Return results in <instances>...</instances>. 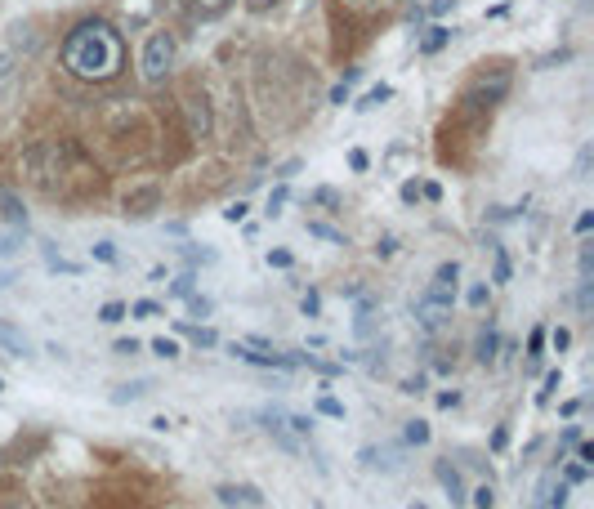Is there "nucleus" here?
I'll return each instance as SVG.
<instances>
[{
    "label": "nucleus",
    "mask_w": 594,
    "mask_h": 509,
    "mask_svg": "<svg viewBox=\"0 0 594 509\" xmlns=\"http://www.w3.org/2000/svg\"><path fill=\"white\" fill-rule=\"evenodd\" d=\"M179 255L188 259V264H215V251H201V246H179Z\"/></svg>",
    "instance_id": "nucleus-27"
},
{
    "label": "nucleus",
    "mask_w": 594,
    "mask_h": 509,
    "mask_svg": "<svg viewBox=\"0 0 594 509\" xmlns=\"http://www.w3.org/2000/svg\"><path fill=\"white\" fill-rule=\"evenodd\" d=\"M402 201H407V206H416V201H420V184H416V179H407V184H402Z\"/></svg>",
    "instance_id": "nucleus-38"
},
{
    "label": "nucleus",
    "mask_w": 594,
    "mask_h": 509,
    "mask_svg": "<svg viewBox=\"0 0 594 509\" xmlns=\"http://www.w3.org/2000/svg\"><path fill=\"white\" fill-rule=\"evenodd\" d=\"M447 41H452V27H443V23H438V27H429V36L420 41V54H438Z\"/></svg>",
    "instance_id": "nucleus-14"
},
{
    "label": "nucleus",
    "mask_w": 594,
    "mask_h": 509,
    "mask_svg": "<svg viewBox=\"0 0 594 509\" xmlns=\"http://www.w3.org/2000/svg\"><path fill=\"white\" fill-rule=\"evenodd\" d=\"M188 304H193V313H197V318H206V313H210V309H215V304H210V300H206V295H197V291H193V295H188Z\"/></svg>",
    "instance_id": "nucleus-36"
},
{
    "label": "nucleus",
    "mask_w": 594,
    "mask_h": 509,
    "mask_svg": "<svg viewBox=\"0 0 594 509\" xmlns=\"http://www.w3.org/2000/svg\"><path fill=\"white\" fill-rule=\"evenodd\" d=\"M389 99H394V90H389V85H376V90H367V99H362L358 108L371 112V108H380V103H389Z\"/></svg>",
    "instance_id": "nucleus-22"
},
{
    "label": "nucleus",
    "mask_w": 594,
    "mask_h": 509,
    "mask_svg": "<svg viewBox=\"0 0 594 509\" xmlns=\"http://www.w3.org/2000/svg\"><path fill=\"white\" fill-rule=\"evenodd\" d=\"M407 509H429V505H416V501H411V505H407Z\"/></svg>",
    "instance_id": "nucleus-57"
},
{
    "label": "nucleus",
    "mask_w": 594,
    "mask_h": 509,
    "mask_svg": "<svg viewBox=\"0 0 594 509\" xmlns=\"http://www.w3.org/2000/svg\"><path fill=\"white\" fill-rule=\"evenodd\" d=\"M402 393H425V376H411V380H402Z\"/></svg>",
    "instance_id": "nucleus-48"
},
{
    "label": "nucleus",
    "mask_w": 594,
    "mask_h": 509,
    "mask_svg": "<svg viewBox=\"0 0 594 509\" xmlns=\"http://www.w3.org/2000/svg\"><path fill=\"white\" fill-rule=\"evenodd\" d=\"M268 264H273V268H291V251H268Z\"/></svg>",
    "instance_id": "nucleus-44"
},
{
    "label": "nucleus",
    "mask_w": 594,
    "mask_h": 509,
    "mask_svg": "<svg viewBox=\"0 0 594 509\" xmlns=\"http://www.w3.org/2000/svg\"><path fill=\"white\" fill-rule=\"evenodd\" d=\"M224 5H228V0H197V9H201V14H219Z\"/></svg>",
    "instance_id": "nucleus-49"
},
{
    "label": "nucleus",
    "mask_w": 594,
    "mask_h": 509,
    "mask_svg": "<svg viewBox=\"0 0 594 509\" xmlns=\"http://www.w3.org/2000/svg\"><path fill=\"white\" fill-rule=\"evenodd\" d=\"M559 384H563V376H559V371H550V376H545V389L536 393V402H541V407H545V402L554 398V389H559Z\"/></svg>",
    "instance_id": "nucleus-34"
},
{
    "label": "nucleus",
    "mask_w": 594,
    "mask_h": 509,
    "mask_svg": "<svg viewBox=\"0 0 594 509\" xmlns=\"http://www.w3.org/2000/svg\"><path fill=\"white\" fill-rule=\"evenodd\" d=\"M170 63H175V36H170V32H152L148 45H143L139 76H143L148 85H157V81H166Z\"/></svg>",
    "instance_id": "nucleus-2"
},
{
    "label": "nucleus",
    "mask_w": 594,
    "mask_h": 509,
    "mask_svg": "<svg viewBox=\"0 0 594 509\" xmlns=\"http://www.w3.org/2000/svg\"><path fill=\"white\" fill-rule=\"evenodd\" d=\"M14 251H18V237L5 233V237H0V255H14Z\"/></svg>",
    "instance_id": "nucleus-54"
},
{
    "label": "nucleus",
    "mask_w": 594,
    "mask_h": 509,
    "mask_svg": "<svg viewBox=\"0 0 594 509\" xmlns=\"http://www.w3.org/2000/svg\"><path fill=\"white\" fill-rule=\"evenodd\" d=\"M313 407H318L322 416H331V420H344V402H340V398H331V393H322V398L313 402Z\"/></svg>",
    "instance_id": "nucleus-23"
},
{
    "label": "nucleus",
    "mask_w": 594,
    "mask_h": 509,
    "mask_svg": "<svg viewBox=\"0 0 594 509\" xmlns=\"http://www.w3.org/2000/svg\"><path fill=\"white\" fill-rule=\"evenodd\" d=\"M184 335H193L197 349H215V344H219V335L210 331V326H184Z\"/></svg>",
    "instance_id": "nucleus-18"
},
{
    "label": "nucleus",
    "mask_w": 594,
    "mask_h": 509,
    "mask_svg": "<svg viewBox=\"0 0 594 509\" xmlns=\"http://www.w3.org/2000/svg\"><path fill=\"white\" fill-rule=\"evenodd\" d=\"M434 478H438V487H443V492L452 496V505H465V501H469V492H465V478H461V469H456V465H447V460H438V465H434Z\"/></svg>",
    "instance_id": "nucleus-8"
},
{
    "label": "nucleus",
    "mask_w": 594,
    "mask_h": 509,
    "mask_svg": "<svg viewBox=\"0 0 594 509\" xmlns=\"http://www.w3.org/2000/svg\"><path fill=\"white\" fill-rule=\"evenodd\" d=\"M121 318H126V304H121V300H108V304L99 309V322H108V326H117Z\"/></svg>",
    "instance_id": "nucleus-26"
},
{
    "label": "nucleus",
    "mask_w": 594,
    "mask_h": 509,
    "mask_svg": "<svg viewBox=\"0 0 594 509\" xmlns=\"http://www.w3.org/2000/svg\"><path fill=\"white\" fill-rule=\"evenodd\" d=\"M318 201H322V206H340V192H335V188H318Z\"/></svg>",
    "instance_id": "nucleus-47"
},
{
    "label": "nucleus",
    "mask_w": 594,
    "mask_h": 509,
    "mask_svg": "<svg viewBox=\"0 0 594 509\" xmlns=\"http://www.w3.org/2000/svg\"><path fill=\"white\" fill-rule=\"evenodd\" d=\"M590 157H594V152H590V148H581V157H577V179H586V175H590Z\"/></svg>",
    "instance_id": "nucleus-43"
},
{
    "label": "nucleus",
    "mask_w": 594,
    "mask_h": 509,
    "mask_svg": "<svg viewBox=\"0 0 594 509\" xmlns=\"http://www.w3.org/2000/svg\"><path fill=\"white\" fill-rule=\"evenodd\" d=\"M402 438H407L411 447H425V443H429V425H425V420H407V429H402Z\"/></svg>",
    "instance_id": "nucleus-17"
},
{
    "label": "nucleus",
    "mask_w": 594,
    "mask_h": 509,
    "mask_svg": "<svg viewBox=\"0 0 594 509\" xmlns=\"http://www.w3.org/2000/svg\"><path fill=\"white\" fill-rule=\"evenodd\" d=\"M469 501H474V509H492L496 505V492H492V487H478V492H469Z\"/></svg>",
    "instance_id": "nucleus-30"
},
{
    "label": "nucleus",
    "mask_w": 594,
    "mask_h": 509,
    "mask_svg": "<svg viewBox=\"0 0 594 509\" xmlns=\"http://www.w3.org/2000/svg\"><path fill=\"white\" fill-rule=\"evenodd\" d=\"M577 443H581V429L568 425V429H563V447H577Z\"/></svg>",
    "instance_id": "nucleus-52"
},
{
    "label": "nucleus",
    "mask_w": 594,
    "mask_h": 509,
    "mask_svg": "<svg viewBox=\"0 0 594 509\" xmlns=\"http://www.w3.org/2000/svg\"><path fill=\"white\" fill-rule=\"evenodd\" d=\"M505 443H510V429H496V434H492V451H505Z\"/></svg>",
    "instance_id": "nucleus-50"
},
{
    "label": "nucleus",
    "mask_w": 594,
    "mask_h": 509,
    "mask_svg": "<svg viewBox=\"0 0 594 509\" xmlns=\"http://www.w3.org/2000/svg\"><path fill=\"white\" fill-rule=\"evenodd\" d=\"M45 264H50V268H54V273H67V277H76V273H81V264H72V259L54 255V251H50V246H45Z\"/></svg>",
    "instance_id": "nucleus-21"
},
{
    "label": "nucleus",
    "mask_w": 594,
    "mask_h": 509,
    "mask_svg": "<svg viewBox=\"0 0 594 509\" xmlns=\"http://www.w3.org/2000/svg\"><path fill=\"white\" fill-rule=\"evenodd\" d=\"M411 313H416V322L425 326V331H443L447 318H452V304H438V300H429V295H420V300L411 304Z\"/></svg>",
    "instance_id": "nucleus-7"
},
{
    "label": "nucleus",
    "mask_w": 594,
    "mask_h": 509,
    "mask_svg": "<svg viewBox=\"0 0 594 509\" xmlns=\"http://www.w3.org/2000/svg\"><path fill=\"white\" fill-rule=\"evenodd\" d=\"M358 460H362L367 469H376V465L389 469V474H394V469H402V451H398V447H380V451H376V447H362Z\"/></svg>",
    "instance_id": "nucleus-9"
},
{
    "label": "nucleus",
    "mask_w": 594,
    "mask_h": 509,
    "mask_svg": "<svg viewBox=\"0 0 594 509\" xmlns=\"http://www.w3.org/2000/svg\"><path fill=\"white\" fill-rule=\"evenodd\" d=\"M0 206H5V215H9V224H18V228H27V210H23V201L14 197V192H0Z\"/></svg>",
    "instance_id": "nucleus-15"
},
{
    "label": "nucleus",
    "mask_w": 594,
    "mask_h": 509,
    "mask_svg": "<svg viewBox=\"0 0 594 509\" xmlns=\"http://www.w3.org/2000/svg\"><path fill=\"white\" fill-rule=\"evenodd\" d=\"M233 358L237 362H246V367H260V371H291V358L286 353H260V349H251V344H233Z\"/></svg>",
    "instance_id": "nucleus-6"
},
{
    "label": "nucleus",
    "mask_w": 594,
    "mask_h": 509,
    "mask_svg": "<svg viewBox=\"0 0 594 509\" xmlns=\"http://www.w3.org/2000/svg\"><path fill=\"white\" fill-rule=\"evenodd\" d=\"M438 407H443V411H452V407H461V393H456V389H447V393H438Z\"/></svg>",
    "instance_id": "nucleus-40"
},
{
    "label": "nucleus",
    "mask_w": 594,
    "mask_h": 509,
    "mask_svg": "<svg viewBox=\"0 0 594 509\" xmlns=\"http://www.w3.org/2000/svg\"><path fill=\"white\" fill-rule=\"evenodd\" d=\"M590 228H594V210H581V215H577V233H590Z\"/></svg>",
    "instance_id": "nucleus-51"
},
{
    "label": "nucleus",
    "mask_w": 594,
    "mask_h": 509,
    "mask_svg": "<svg viewBox=\"0 0 594 509\" xmlns=\"http://www.w3.org/2000/svg\"><path fill=\"white\" fill-rule=\"evenodd\" d=\"M474 358L483 362V367H492V362L501 358V335H496L492 326H483V331H478V340H474Z\"/></svg>",
    "instance_id": "nucleus-11"
},
{
    "label": "nucleus",
    "mask_w": 594,
    "mask_h": 509,
    "mask_svg": "<svg viewBox=\"0 0 594 509\" xmlns=\"http://www.w3.org/2000/svg\"><path fill=\"white\" fill-rule=\"evenodd\" d=\"M586 478H590V465H581V460H577V465H568V469H563V483H572V487H577V483H586Z\"/></svg>",
    "instance_id": "nucleus-32"
},
{
    "label": "nucleus",
    "mask_w": 594,
    "mask_h": 509,
    "mask_svg": "<svg viewBox=\"0 0 594 509\" xmlns=\"http://www.w3.org/2000/svg\"><path fill=\"white\" fill-rule=\"evenodd\" d=\"M394 251H398V237H380L376 255H385V259H389V255H394Z\"/></svg>",
    "instance_id": "nucleus-46"
},
{
    "label": "nucleus",
    "mask_w": 594,
    "mask_h": 509,
    "mask_svg": "<svg viewBox=\"0 0 594 509\" xmlns=\"http://www.w3.org/2000/svg\"><path fill=\"white\" fill-rule=\"evenodd\" d=\"M456 286H461V264L456 259H447V264H438L434 268V282H429V300H438V304H456Z\"/></svg>",
    "instance_id": "nucleus-3"
},
{
    "label": "nucleus",
    "mask_w": 594,
    "mask_h": 509,
    "mask_svg": "<svg viewBox=\"0 0 594 509\" xmlns=\"http://www.w3.org/2000/svg\"><path fill=\"white\" fill-rule=\"evenodd\" d=\"M63 67L76 76V81H90V85H103L112 76H121L126 67V41L112 23L103 18H85L67 32L63 41Z\"/></svg>",
    "instance_id": "nucleus-1"
},
{
    "label": "nucleus",
    "mask_w": 594,
    "mask_h": 509,
    "mask_svg": "<svg viewBox=\"0 0 594 509\" xmlns=\"http://www.w3.org/2000/svg\"><path fill=\"white\" fill-rule=\"evenodd\" d=\"M594 273V251L590 246H581V277H590Z\"/></svg>",
    "instance_id": "nucleus-45"
},
{
    "label": "nucleus",
    "mask_w": 594,
    "mask_h": 509,
    "mask_svg": "<svg viewBox=\"0 0 594 509\" xmlns=\"http://www.w3.org/2000/svg\"><path fill=\"white\" fill-rule=\"evenodd\" d=\"M465 300H469V309H487V300H492V291H487V282H474L465 291Z\"/></svg>",
    "instance_id": "nucleus-25"
},
{
    "label": "nucleus",
    "mask_w": 594,
    "mask_h": 509,
    "mask_svg": "<svg viewBox=\"0 0 594 509\" xmlns=\"http://www.w3.org/2000/svg\"><path fill=\"white\" fill-rule=\"evenodd\" d=\"M268 411H273V416L282 420V425L291 429L295 438H300V443H304V438L313 434V416H304V411H291V407H268Z\"/></svg>",
    "instance_id": "nucleus-10"
},
{
    "label": "nucleus",
    "mask_w": 594,
    "mask_h": 509,
    "mask_svg": "<svg viewBox=\"0 0 594 509\" xmlns=\"http://www.w3.org/2000/svg\"><path fill=\"white\" fill-rule=\"evenodd\" d=\"M505 94H510V76H505V72H496L492 81H478L474 90L465 94V103H469V108H492V103H501Z\"/></svg>",
    "instance_id": "nucleus-4"
},
{
    "label": "nucleus",
    "mask_w": 594,
    "mask_h": 509,
    "mask_svg": "<svg viewBox=\"0 0 594 509\" xmlns=\"http://www.w3.org/2000/svg\"><path fill=\"white\" fill-rule=\"evenodd\" d=\"M193 291H197V277L193 273H184V277H175V282H170V300H188Z\"/></svg>",
    "instance_id": "nucleus-19"
},
{
    "label": "nucleus",
    "mask_w": 594,
    "mask_h": 509,
    "mask_svg": "<svg viewBox=\"0 0 594 509\" xmlns=\"http://www.w3.org/2000/svg\"><path fill=\"white\" fill-rule=\"evenodd\" d=\"M545 340L554 344V353H563L572 344V331H563V326H554V331H545Z\"/></svg>",
    "instance_id": "nucleus-33"
},
{
    "label": "nucleus",
    "mask_w": 594,
    "mask_h": 509,
    "mask_svg": "<svg viewBox=\"0 0 594 509\" xmlns=\"http://www.w3.org/2000/svg\"><path fill=\"white\" fill-rule=\"evenodd\" d=\"M94 259H103V264H117V246H112V242H99V246H94Z\"/></svg>",
    "instance_id": "nucleus-35"
},
{
    "label": "nucleus",
    "mask_w": 594,
    "mask_h": 509,
    "mask_svg": "<svg viewBox=\"0 0 594 509\" xmlns=\"http://www.w3.org/2000/svg\"><path fill=\"white\" fill-rule=\"evenodd\" d=\"M112 353H121V358H134V353H139V340H117V344H112Z\"/></svg>",
    "instance_id": "nucleus-39"
},
{
    "label": "nucleus",
    "mask_w": 594,
    "mask_h": 509,
    "mask_svg": "<svg viewBox=\"0 0 594 509\" xmlns=\"http://www.w3.org/2000/svg\"><path fill=\"white\" fill-rule=\"evenodd\" d=\"M152 353H157V358H166V362H175L179 358V344L161 335V340H152Z\"/></svg>",
    "instance_id": "nucleus-29"
},
{
    "label": "nucleus",
    "mask_w": 594,
    "mask_h": 509,
    "mask_svg": "<svg viewBox=\"0 0 594 509\" xmlns=\"http://www.w3.org/2000/svg\"><path fill=\"white\" fill-rule=\"evenodd\" d=\"M224 219H228V224H242V219H246V201H233V206L224 210Z\"/></svg>",
    "instance_id": "nucleus-37"
},
{
    "label": "nucleus",
    "mask_w": 594,
    "mask_h": 509,
    "mask_svg": "<svg viewBox=\"0 0 594 509\" xmlns=\"http://www.w3.org/2000/svg\"><path fill=\"white\" fill-rule=\"evenodd\" d=\"M206 126H210L206 108H193V134H206Z\"/></svg>",
    "instance_id": "nucleus-42"
},
{
    "label": "nucleus",
    "mask_w": 594,
    "mask_h": 509,
    "mask_svg": "<svg viewBox=\"0 0 594 509\" xmlns=\"http://www.w3.org/2000/svg\"><path fill=\"white\" fill-rule=\"evenodd\" d=\"M331 103H349V85H335V90H331Z\"/></svg>",
    "instance_id": "nucleus-55"
},
{
    "label": "nucleus",
    "mask_w": 594,
    "mask_h": 509,
    "mask_svg": "<svg viewBox=\"0 0 594 509\" xmlns=\"http://www.w3.org/2000/svg\"><path fill=\"white\" fill-rule=\"evenodd\" d=\"M215 501L219 505H228V509H260L264 505V496H260V487H237V483H219L215 487Z\"/></svg>",
    "instance_id": "nucleus-5"
},
{
    "label": "nucleus",
    "mask_w": 594,
    "mask_h": 509,
    "mask_svg": "<svg viewBox=\"0 0 594 509\" xmlns=\"http://www.w3.org/2000/svg\"><path fill=\"white\" fill-rule=\"evenodd\" d=\"M126 313H130V318H157V313H161V304H157V300H134Z\"/></svg>",
    "instance_id": "nucleus-28"
},
{
    "label": "nucleus",
    "mask_w": 594,
    "mask_h": 509,
    "mask_svg": "<svg viewBox=\"0 0 594 509\" xmlns=\"http://www.w3.org/2000/svg\"><path fill=\"white\" fill-rule=\"evenodd\" d=\"M148 393H152V380H130V384H117V389H112V402L126 407V402H139V398H148Z\"/></svg>",
    "instance_id": "nucleus-13"
},
{
    "label": "nucleus",
    "mask_w": 594,
    "mask_h": 509,
    "mask_svg": "<svg viewBox=\"0 0 594 509\" xmlns=\"http://www.w3.org/2000/svg\"><path fill=\"white\" fill-rule=\"evenodd\" d=\"M349 166H353V170H367V166H371V157H367L362 148H353V152H349Z\"/></svg>",
    "instance_id": "nucleus-41"
},
{
    "label": "nucleus",
    "mask_w": 594,
    "mask_h": 509,
    "mask_svg": "<svg viewBox=\"0 0 594 509\" xmlns=\"http://www.w3.org/2000/svg\"><path fill=\"white\" fill-rule=\"evenodd\" d=\"M510 255L501 251V246H492V282H510Z\"/></svg>",
    "instance_id": "nucleus-16"
},
{
    "label": "nucleus",
    "mask_w": 594,
    "mask_h": 509,
    "mask_svg": "<svg viewBox=\"0 0 594 509\" xmlns=\"http://www.w3.org/2000/svg\"><path fill=\"white\" fill-rule=\"evenodd\" d=\"M577 456H581V465H594V443H577Z\"/></svg>",
    "instance_id": "nucleus-53"
},
{
    "label": "nucleus",
    "mask_w": 594,
    "mask_h": 509,
    "mask_svg": "<svg viewBox=\"0 0 594 509\" xmlns=\"http://www.w3.org/2000/svg\"><path fill=\"white\" fill-rule=\"evenodd\" d=\"M0 344H5L14 358H32V340H27V335L18 331L14 322H0Z\"/></svg>",
    "instance_id": "nucleus-12"
},
{
    "label": "nucleus",
    "mask_w": 594,
    "mask_h": 509,
    "mask_svg": "<svg viewBox=\"0 0 594 509\" xmlns=\"http://www.w3.org/2000/svg\"><path fill=\"white\" fill-rule=\"evenodd\" d=\"M286 197H291V188H286V179H282V184H277L273 192H268V219H277V215H282Z\"/></svg>",
    "instance_id": "nucleus-20"
},
{
    "label": "nucleus",
    "mask_w": 594,
    "mask_h": 509,
    "mask_svg": "<svg viewBox=\"0 0 594 509\" xmlns=\"http://www.w3.org/2000/svg\"><path fill=\"white\" fill-rule=\"evenodd\" d=\"M309 233H313V237H322V242H331V246H344V233H335V228H331V224H322V219H313Z\"/></svg>",
    "instance_id": "nucleus-24"
},
{
    "label": "nucleus",
    "mask_w": 594,
    "mask_h": 509,
    "mask_svg": "<svg viewBox=\"0 0 594 509\" xmlns=\"http://www.w3.org/2000/svg\"><path fill=\"white\" fill-rule=\"evenodd\" d=\"M300 309H304V318H318V313H322V295L318 291H304Z\"/></svg>",
    "instance_id": "nucleus-31"
},
{
    "label": "nucleus",
    "mask_w": 594,
    "mask_h": 509,
    "mask_svg": "<svg viewBox=\"0 0 594 509\" xmlns=\"http://www.w3.org/2000/svg\"><path fill=\"white\" fill-rule=\"evenodd\" d=\"M420 197H429V201H438V197H443V188H438V184H425V188H420Z\"/></svg>",
    "instance_id": "nucleus-56"
}]
</instances>
